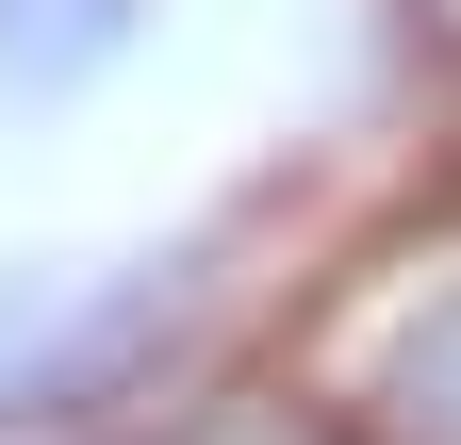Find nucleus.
I'll use <instances>...</instances> for the list:
<instances>
[{
    "mask_svg": "<svg viewBox=\"0 0 461 445\" xmlns=\"http://www.w3.org/2000/svg\"><path fill=\"white\" fill-rule=\"evenodd\" d=\"M297 379L363 413V445H461V214L346 264L297 330Z\"/></svg>",
    "mask_w": 461,
    "mask_h": 445,
    "instance_id": "1",
    "label": "nucleus"
},
{
    "mask_svg": "<svg viewBox=\"0 0 461 445\" xmlns=\"http://www.w3.org/2000/svg\"><path fill=\"white\" fill-rule=\"evenodd\" d=\"M149 0H0V99H83L99 67H132Z\"/></svg>",
    "mask_w": 461,
    "mask_h": 445,
    "instance_id": "2",
    "label": "nucleus"
},
{
    "mask_svg": "<svg viewBox=\"0 0 461 445\" xmlns=\"http://www.w3.org/2000/svg\"><path fill=\"white\" fill-rule=\"evenodd\" d=\"M149 445H363V413H330L297 363H264V379H198L182 413H149Z\"/></svg>",
    "mask_w": 461,
    "mask_h": 445,
    "instance_id": "3",
    "label": "nucleus"
}]
</instances>
